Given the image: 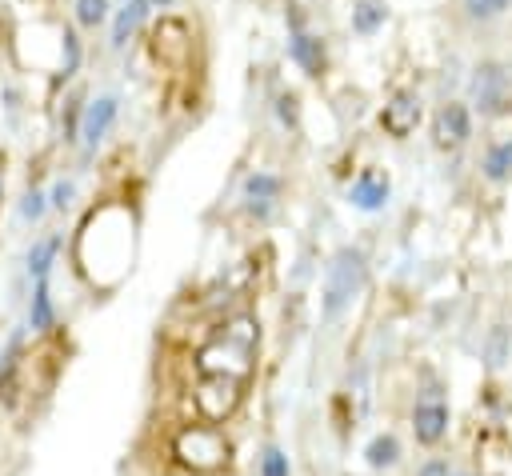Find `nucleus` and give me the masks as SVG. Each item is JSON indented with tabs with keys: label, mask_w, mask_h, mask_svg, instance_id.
I'll return each mask as SVG.
<instances>
[{
	"label": "nucleus",
	"mask_w": 512,
	"mask_h": 476,
	"mask_svg": "<svg viewBox=\"0 0 512 476\" xmlns=\"http://www.w3.org/2000/svg\"><path fill=\"white\" fill-rule=\"evenodd\" d=\"M244 380H232V376H200L196 388H192V408H196V420H208V424H228L244 400Z\"/></svg>",
	"instance_id": "obj_4"
},
{
	"label": "nucleus",
	"mask_w": 512,
	"mask_h": 476,
	"mask_svg": "<svg viewBox=\"0 0 512 476\" xmlns=\"http://www.w3.org/2000/svg\"><path fill=\"white\" fill-rule=\"evenodd\" d=\"M76 60H80L76 32H64V76H68V72H76Z\"/></svg>",
	"instance_id": "obj_27"
},
{
	"label": "nucleus",
	"mask_w": 512,
	"mask_h": 476,
	"mask_svg": "<svg viewBox=\"0 0 512 476\" xmlns=\"http://www.w3.org/2000/svg\"><path fill=\"white\" fill-rule=\"evenodd\" d=\"M152 48H156V56H160L164 64L184 68L188 56H192V32H188V24L176 20V16H164V20L156 24V32H152Z\"/></svg>",
	"instance_id": "obj_8"
},
{
	"label": "nucleus",
	"mask_w": 512,
	"mask_h": 476,
	"mask_svg": "<svg viewBox=\"0 0 512 476\" xmlns=\"http://www.w3.org/2000/svg\"><path fill=\"white\" fill-rule=\"evenodd\" d=\"M104 16H108V0H76V20L80 24L96 28Z\"/></svg>",
	"instance_id": "obj_24"
},
{
	"label": "nucleus",
	"mask_w": 512,
	"mask_h": 476,
	"mask_svg": "<svg viewBox=\"0 0 512 476\" xmlns=\"http://www.w3.org/2000/svg\"><path fill=\"white\" fill-rule=\"evenodd\" d=\"M276 192H280V180H276V176H268V172H256V176H248V180H244V196H248V208H252L256 216H268V208H272Z\"/></svg>",
	"instance_id": "obj_16"
},
{
	"label": "nucleus",
	"mask_w": 512,
	"mask_h": 476,
	"mask_svg": "<svg viewBox=\"0 0 512 476\" xmlns=\"http://www.w3.org/2000/svg\"><path fill=\"white\" fill-rule=\"evenodd\" d=\"M256 352H260V320L252 312H232L196 348L192 368L196 376H232L248 384L256 372Z\"/></svg>",
	"instance_id": "obj_1"
},
{
	"label": "nucleus",
	"mask_w": 512,
	"mask_h": 476,
	"mask_svg": "<svg viewBox=\"0 0 512 476\" xmlns=\"http://www.w3.org/2000/svg\"><path fill=\"white\" fill-rule=\"evenodd\" d=\"M280 120L296 124V96H280Z\"/></svg>",
	"instance_id": "obj_29"
},
{
	"label": "nucleus",
	"mask_w": 512,
	"mask_h": 476,
	"mask_svg": "<svg viewBox=\"0 0 512 476\" xmlns=\"http://www.w3.org/2000/svg\"><path fill=\"white\" fill-rule=\"evenodd\" d=\"M44 208H48V204H44V192H28L24 204H20V216H24V220H40Z\"/></svg>",
	"instance_id": "obj_26"
},
{
	"label": "nucleus",
	"mask_w": 512,
	"mask_h": 476,
	"mask_svg": "<svg viewBox=\"0 0 512 476\" xmlns=\"http://www.w3.org/2000/svg\"><path fill=\"white\" fill-rule=\"evenodd\" d=\"M504 4H508V0H464V8H468L476 20H488V16H496Z\"/></svg>",
	"instance_id": "obj_25"
},
{
	"label": "nucleus",
	"mask_w": 512,
	"mask_h": 476,
	"mask_svg": "<svg viewBox=\"0 0 512 476\" xmlns=\"http://www.w3.org/2000/svg\"><path fill=\"white\" fill-rule=\"evenodd\" d=\"M0 192H4V160H0Z\"/></svg>",
	"instance_id": "obj_31"
},
{
	"label": "nucleus",
	"mask_w": 512,
	"mask_h": 476,
	"mask_svg": "<svg viewBox=\"0 0 512 476\" xmlns=\"http://www.w3.org/2000/svg\"><path fill=\"white\" fill-rule=\"evenodd\" d=\"M472 92H476L480 112H488V116L508 112L512 108V76H508V68L496 64V60H484L476 68V76H472Z\"/></svg>",
	"instance_id": "obj_6"
},
{
	"label": "nucleus",
	"mask_w": 512,
	"mask_h": 476,
	"mask_svg": "<svg viewBox=\"0 0 512 476\" xmlns=\"http://www.w3.org/2000/svg\"><path fill=\"white\" fill-rule=\"evenodd\" d=\"M432 136L440 148H460L468 136H472V120H468V108L464 104H444L436 112V124H432Z\"/></svg>",
	"instance_id": "obj_10"
},
{
	"label": "nucleus",
	"mask_w": 512,
	"mask_h": 476,
	"mask_svg": "<svg viewBox=\"0 0 512 476\" xmlns=\"http://www.w3.org/2000/svg\"><path fill=\"white\" fill-rule=\"evenodd\" d=\"M60 128H64V140H72V128H76V100H68L64 116H60Z\"/></svg>",
	"instance_id": "obj_28"
},
{
	"label": "nucleus",
	"mask_w": 512,
	"mask_h": 476,
	"mask_svg": "<svg viewBox=\"0 0 512 476\" xmlns=\"http://www.w3.org/2000/svg\"><path fill=\"white\" fill-rule=\"evenodd\" d=\"M288 52H292V60H296L308 76H316L320 64H324V44H320L316 36H308V32H296L292 44H288Z\"/></svg>",
	"instance_id": "obj_17"
},
{
	"label": "nucleus",
	"mask_w": 512,
	"mask_h": 476,
	"mask_svg": "<svg viewBox=\"0 0 512 476\" xmlns=\"http://www.w3.org/2000/svg\"><path fill=\"white\" fill-rule=\"evenodd\" d=\"M20 364H24V328H16L0 352V408H8L16 400V380H20Z\"/></svg>",
	"instance_id": "obj_11"
},
{
	"label": "nucleus",
	"mask_w": 512,
	"mask_h": 476,
	"mask_svg": "<svg viewBox=\"0 0 512 476\" xmlns=\"http://www.w3.org/2000/svg\"><path fill=\"white\" fill-rule=\"evenodd\" d=\"M28 328L36 336H48L56 328V304H52V292H48V280L32 284V296H28Z\"/></svg>",
	"instance_id": "obj_14"
},
{
	"label": "nucleus",
	"mask_w": 512,
	"mask_h": 476,
	"mask_svg": "<svg viewBox=\"0 0 512 476\" xmlns=\"http://www.w3.org/2000/svg\"><path fill=\"white\" fill-rule=\"evenodd\" d=\"M408 432H412V444L424 448V452H436L448 440V432H452V408H448V400L436 388H428V392L416 396V404L408 412Z\"/></svg>",
	"instance_id": "obj_5"
},
{
	"label": "nucleus",
	"mask_w": 512,
	"mask_h": 476,
	"mask_svg": "<svg viewBox=\"0 0 512 476\" xmlns=\"http://www.w3.org/2000/svg\"><path fill=\"white\" fill-rule=\"evenodd\" d=\"M56 252H60V236H44V240H36V244L28 248V276H32V284L48 280Z\"/></svg>",
	"instance_id": "obj_18"
},
{
	"label": "nucleus",
	"mask_w": 512,
	"mask_h": 476,
	"mask_svg": "<svg viewBox=\"0 0 512 476\" xmlns=\"http://www.w3.org/2000/svg\"><path fill=\"white\" fill-rule=\"evenodd\" d=\"M168 456L172 464L184 472V476H224L232 472V440L220 424H208V420H188L172 432L168 440Z\"/></svg>",
	"instance_id": "obj_2"
},
{
	"label": "nucleus",
	"mask_w": 512,
	"mask_h": 476,
	"mask_svg": "<svg viewBox=\"0 0 512 476\" xmlns=\"http://www.w3.org/2000/svg\"><path fill=\"white\" fill-rule=\"evenodd\" d=\"M144 12H148L144 0H124L120 16H116V24H112V48H124V44H128V36H132L136 24L144 20Z\"/></svg>",
	"instance_id": "obj_19"
},
{
	"label": "nucleus",
	"mask_w": 512,
	"mask_h": 476,
	"mask_svg": "<svg viewBox=\"0 0 512 476\" xmlns=\"http://www.w3.org/2000/svg\"><path fill=\"white\" fill-rule=\"evenodd\" d=\"M112 120H116V96H100L96 104H88V108H84V120H80L84 144L96 148V144L104 140V132L112 128Z\"/></svg>",
	"instance_id": "obj_12"
},
{
	"label": "nucleus",
	"mask_w": 512,
	"mask_h": 476,
	"mask_svg": "<svg viewBox=\"0 0 512 476\" xmlns=\"http://www.w3.org/2000/svg\"><path fill=\"white\" fill-rule=\"evenodd\" d=\"M360 460H364V468L372 476H392L404 464V440H400V432H392V428L372 432L364 440V448H360Z\"/></svg>",
	"instance_id": "obj_7"
},
{
	"label": "nucleus",
	"mask_w": 512,
	"mask_h": 476,
	"mask_svg": "<svg viewBox=\"0 0 512 476\" xmlns=\"http://www.w3.org/2000/svg\"><path fill=\"white\" fill-rule=\"evenodd\" d=\"M144 4H168V0H144Z\"/></svg>",
	"instance_id": "obj_32"
},
{
	"label": "nucleus",
	"mask_w": 512,
	"mask_h": 476,
	"mask_svg": "<svg viewBox=\"0 0 512 476\" xmlns=\"http://www.w3.org/2000/svg\"><path fill=\"white\" fill-rule=\"evenodd\" d=\"M364 280H368V264H364V252L360 248H336L332 260L324 264V284H320V316L332 324L340 320L352 300L364 292Z\"/></svg>",
	"instance_id": "obj_3"
},
{
	"label": "nucleus",
	"mask_w": 512,
	"mask_h": 476,
	"mask_svg": "<svg viewBox=\"0 0 512 476\" xmlns=\"http://www.w3.org/2000/svg\"><path fill=\"white\" fill-rule=\"evenodd\" d=\"M456 472H460V464H452L448 456H424L412 468V476H456Z\"/></svg>",
	"instance_id": "obj_23"
},
{
	"label": "nucleus",
	"mask_w": 512,
	"mask_h": 476,
	"mask_svg": "<svg viewBox=\"0 0 512 476\" xmlns=\"http://www.w3.org/2000/svg\"><path fill=\"white\" fill-rule=\"evenodd\" d=\"M484 172H488V180H504V176H512V140L496 144V148L484 156Z\"/></svg>",
	"instance_id": "obj_22"
},
{
	"label": "nucleus",
	"mask_w": 512,
	"mask_h": 476,
	"mask_svg": "<svg viewBox=\"0 0 512 476\" xmlns=\"http://www.w3.org/2000/svg\"><path fill=\"white\" fill-rule=\"evenodd\" d=\"M344 476H352V472H344Z\"/></svg>",
	"instance_id": "obj_33"
},
{
	"label": "nucleus",
	"mask_w": 512,
	"mask_h": 476,
	"mask_svg": "<svg viewBox=\"0 0 512 476\" xmlns=\"http://www.w3.org/2000/svg\"><path fill=\"white\" fill-rule=\"evenodd\" d=\"M380 24H384V4H380V0H360V4L352 8V28H356L360 36L376 32Z\"/></svg>",
	"instance_id": "obj_21"
},
{
	"label": "nucleus",
	"mask_w": 512,
	"mask_h": 476,
	"mask_svg": "<svg viewBox=\"0 0 512 476\" xmlns=\"http://www.w3.org/2000/svg\"><path fill=\"white\" fill-rule=\"evenodd\" d=\"M348 200H352L360 212H376V208H384V200H388V176H380V172L364 168V172L356 176V184H352Z\"/></svg>",
	"instance_id": "obj_13"
},
{
	"label": "nucleus",
	"mask_w": 512,
	"mask_h": 476,
	"mask_svg": "<svg viewBox=\"0 0 512 476\" xmlns=\"http://www.w3.org/2000/svg\"><path fill=\"white\" fill-rule=\"evenodd\" d=\"M68 196H72V184H68V180H60V184L52 188V208H64V204H68Z\"/></svg>",
	"instance_id": "obj_30"
},
{
	"label": "nucleus",
	"mask_w": 512,
	"mask_h": 476,
	"mask_svg": "<svg viewBox=\"0 0 512 476\" xmlns=\"http://www.w3.org/2000/svg\"><path fill=\"white\" fill-rule=\"evenodd\" d=\"M252 476H292V456H288V448L276 444V440H264V444L256 448Z\"/></svg>",
	"instance_id": "obj_15"
},
{
	"label": "nucleus",
	"mask_w": 512,
	"mask_h": 476,
	"mask_svg": "<svg viewBox=\"0 0 512 476\" xmlns=\"http://www.w3.org/2000/svg\"><path fill=\"white\" fill-rule=\"evenodd\" d=\"M484 360H488V368H504V364L512 360V332H508V324H496V328L488 332Z\"/></svg>",
	"instance_id": "obj_20"
},
{
	"label": "nucleus",
	"mask_w": 512,
	"mask_h": 476,
	"mask_svg": "<svg viewBox=\"0 0 512 476\" xmlns=\"http://www.w3.org/2000/svg\"><path fill=\"white\" fill-rule=\"evenodd\" d=\"M380 124H384V132L396 136V140H404L408 132H416V124H420V100H416V92H396V96L384 104Z\"/></svg>",
	"instance_id": "obj_9"
}]
</instances>
